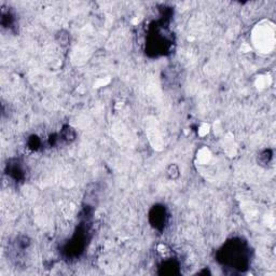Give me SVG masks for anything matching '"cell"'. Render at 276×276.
<instances>
[{"label": "cell", "mask_w": 276, "mask_h": 276, "mask_svg": "<svg viewBox=\"0 0 276 276\" xmlns=\"http://www.w3.org/2000/svg\"><path fill=\"white\" fill-rule=\"evenodd\" d=\"M178 173H179V170H178V167H177L176 165H172L167 170L168 176H169L170 178H173V179H175L176 177H178V175H179Z\"/></svg>", "instance_id": "cell-1"}]
</instances>
